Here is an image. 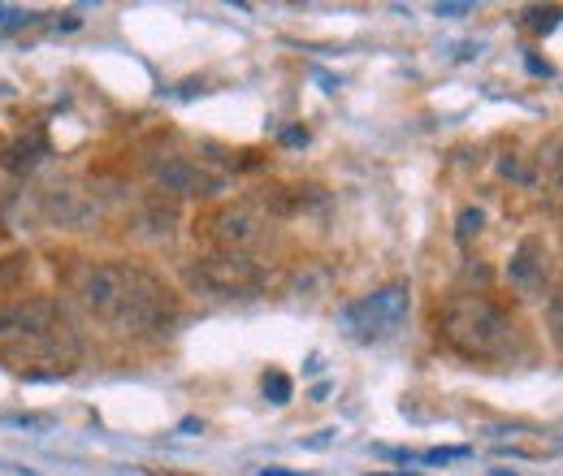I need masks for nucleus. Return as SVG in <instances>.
I'll return each mask as SVG.
<instances>
[{
  "label": "nucleus",
  "instance_id": "12",
  "mask_svg": "<svg viewBox=\"0 0 563 476\" xmlns=\"http://www.w3.org/2000/svg\"><path fill=\"white\" fill-rule=\"evenodd\" d=\"M482 225H486V212H482V208H460V217H455V234H460V243L477 239Z\"/></svg>",
  "mask_w": 563,
  "mask_h": 476
},
{
  "label": "nucleus",
  "instance_id": "6",
  "mask_svg": "<svg viewBox=\"0 0 563 476\" xmlns=\"http://www.w3.org/2000/svg\"><path fill=\"white\" fill-rule=\"evenodd\" d=\"M269 234H274V217L256 200L230 204L209 217V239L217 243V252H243L247 256V247H261Z\"/></svg>",
  "mask_w": 563,
  "mask_h": 476
},
{
  "label": "nucleus",
  "instance_id": "18",
  "mask_svg": "<svg viewBox=\"0 0 563 476\" xmlns=\"http://www.w3.org/2000/svg\"><path fill=\"white\" fill-rule=\"evenodd\" d=\"M282 139H286V143H308V131H286Z\"/></svg>",
  "mask_w": 563,
  "mask_h": 476
},
{
  "label": "nucleus",
  "instance_id": "13",
  "mask_svg": "<svg viewBox=\"0 0 563 476\" xmlns=\"http://www.w3.org/2000/svg\"><path fill=\"white\" fill-rule=\"evenodd\" d=\"M290 390H295V386H290L286 373H265V399H269L274 408H286V403H290Z\"/></svg>",
  "mask_w": 563,
  "mask_h": 476
},
{
  "label": "nucleus",
  "instance_id": "16",
  "mask_svg": "<svg viewBox=\"0 0 563 476\" xmlns=\"http://www.w3.org/2000/svg\"><path fill=\"white\" fill-rule=\"evenodd\" d=\"M451 460H468V446H442L424 455V464H451Z\"/></svg>",
  "mask_w": 563,
  "mask_h": 476
},
{
  "label": "nucleus",
  "instance_id": "9",
  "mask_svg": "<svg viewBox=\"0 0 563 476\" xmlns=\"http://www.w3.org/2000/svg\"><path fill=\"white\" fill-rule=\"evenodd\" d=\"M48 217L62 221V225H87V221L100 217V204L96 200H82L74 187H66V191H53L48 196Z\"/></svg>",
  "mask_w": 563,
  "mask_h": 476
},
{
  "label": "nucleus",
  "instance_id": "8",
  "mask_svg": "<svg viewBox=\"0 0 563 476\" xmlns=\"http://www.w3.org/2000/svg\"><path fill=\"white\" fill-rule=\"evenodd\" d=\"M507 277H511V286H520L529 295L547 290V277H551V252H547V243L542 239H525L516 247L511 265H507Z\"/></svg>",
  "mask_w": 563,
  "mask_h": 476
},
{
  "label": "nucleus",
  "instance_id": "4",
  "mask_svg": "<svg viewBox=\"0 0 563 476\" xmlns=\"http://www.w3.org/2000/svg\"><path fill=\"white\" fill-rule=\"evenodd\" d=\"M187 286L200 295V299H217V303H230V299H256L265 286H269V273L265 265H256L252 256L243 252H209V256H196L187 269Z\"/></svg>",
  "mask_w": 563,
  "mask_h": 476
},
{
  "label": "nucleus",
  "instance_id": "7",
  "mask_svg": "<svg viewBox=\"0 0 563 476\" xmlns=\"http://www.w3.org/2000/svg\"><path fill=\"white\" fill-rule=\"evenodd\" d=\"M152 182L161 191H169V196H217L221 191V178L217 174H209L200 160L178 156V152L152 160Z\"/></svg>",
  "mask_w": 563,
  "mask_h": 476
},
{
  "label": "nucleus",
  "instance_id": "19",
  "mask_svg": "<svg viewBox=\"0 0 563 476\" xmlns=\"http://www.w3.org/2000/svg\"><path fill=\"white\" fill-rule=\"evenodd\" d=\"M261 476H303V473H286V468H261Z\"/></svg>",
  "mask_w": 563,
  "mask_h": 476
},
{
  "label": "nucleus",
  "instance_id": "15",
  "mask_svg": "<svg viewBox=\"0 0 563 476\" xmlns=\"http://www.w3.org/2000/svg\"><path fill=\"white\" fill-rule=\"evenodd\" d=\"M9 261H13V265H4V269H0V286H18V281H22V273L31 269V265H26V256H9Z\"/></svg>",
  "mask_w": 563,
  "mask_h": 476
},
{
  "label": "nucleus",
  "instance_id": "21",
  "mask_svg": "<svg viewBox=\"0 0 563 476\" xmlns=\"http://www.w3.org/2000/svg\"><path fill=\"white\" fill-rule=\"evenodd\" d=\"M4 13H9V9H4V4H0V22H9V18H4Z\"/></svg>",
  "mask_w": 563,
  "mask_h": 476
},
{
  "label": "nucleus",
  "instance_id": "22",
  "mask_svg": "<svg viewBox=\"0 0 563 476\" xmlns=\"http://www.w3.org/2000/svg\"><path fill=\"white\" fill-rule=\"evenodd\" d=\"M494 476H516V473H494Z\"/></svg>",
  "mask_w": 563,
  "mask_h": 476
},
{
  "label": "nucleus",
  "instance_id": "5",
  "mask_svg": "<svg viewBox=\"0 0 563 476\" xmlns=\"http://www.w3.org/2000/svg\"><path fill=\"white\" fill-rule=\"evenodd\" d=\"M412 308V290L404 281H390L364 299H355L343 308V325L355 342H386L390 334H399V325L408 321Z\"/></svg>",
  "mask_w": 563,
  "mask_h": 476
},
{
  "label": "nucleus",
  "instance_id": "11",
  "mask_svg": "<svg viewBox=\"0 0 563 476\" xmlns=\"http://www.w3.org/2000/svg\"><path fill=\"white\" fill-rule=\"evenodd\" d=\"M44 152H48L44 135L18 139V143H9V152H4V165H9L13 174H26V169H35V165H40V156H44Z\"/></svg>",
  "mask_w": 563,
  "mask_h": 476
},
{
  "label": "nucleus",
  "instance_id": "20",
  "mask_svg": "<svg viewBox=\"0 0 563 476\" xmlns=\"http://www.w3.org/2000/svg\"><path fill=\"white\" fill-rule=\"evenodd\" d=\"M368 476H417V473H368Z\"/></svg>",
  "mask_w": 563,
  "mask_h": 476
},
{
  "label": "nucleus",
  "instance_id": "3",
  "mask_svg": "<svg viewBox=\"0 0 563 476\" xmlns=\"http://www.w3.org/2000/svg\"><path fill=\"white\" fill-rule=\"evenodd\" d=\"M438 339L464 359H507L516 351V321L486 295H455L438 312Z\"/></svg>",
  "mask_w": 563,
  "mask_h": 476
},
{
  "label": "nucleus",
  "instance_id": "1",
  "mask_svg": "<svg viewBox=\"0 0 563 476\" xmlns=\"http://www.w3.org/2000/svg\"><path fill=\"white\" fill-rule=\"evenodd\" d=\"M78 299L91 317L131 339H156L178 321V295L169 281L126 261L91 265L78 277Z\"/></svg>",
  "mask_w": 563,
  "mask_h": 476
},
{
  "label": "nucleus",
  "instance_id": "14",
  "mask_svg": "<svg viewBox=\"0 0 563 476\" xmlns=\"http://www.w3.org/2000/svg\"><path fill=\"white\" fill-rule=\"evenodd\" d=\"M525 26L538 31V35H547V31L560 26V9H529V13H525Z\"/></svg>",
  "mask_w": 563,
  "mask_h": 476
},
{
  "label": "nucleus",
  "instance_id": "10",
  "mask_svg": "<svg viewBox=\"0 0 563 476\" xmlns=\"http://www.w3.org/2000/svg\"><path fill=\"white\" fill-rule=\"evenodd\" d=\"M174 225H178V208L174 204H147L135 217V225H131V234L143 239V243H156V239H174Z\"/></svg>",
  "mask_w": 563,
  "mask_h": 476
},
{
  "label": "nucleus",
  "instance_id": "2",
  "mask_svg": "<svg viewBox=\"0 0 563 476\" xmlns=\"http://www.w3.org/2000/svg\"><path fill=\"white\" fill-rule=\"evenodd\" d=\"M0 351L18 364H57L62 373L78 359V334L53 295H22L0 308Z\"/></svg>",
  "mask_w": 563,
  "mask_h": 476
},
{
  "label": "nucleus",
  "instance_id": "17",
  "mask_svg": "<svg viewBox=\"0 0 563 476\" xmlns=\"http://www.w3.org/2000/svg\"><path fill=\"white\" fill-rule=\"evenodd\" d=\"M433 13L438 18H464V13H473V4H433Z\"/></svg>",
  "mask_w": 563,
  "mask_h": 476
}]
</instances>
